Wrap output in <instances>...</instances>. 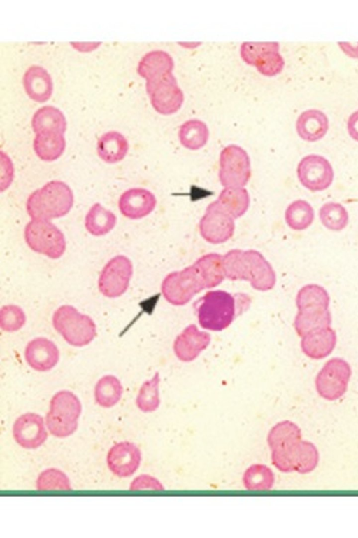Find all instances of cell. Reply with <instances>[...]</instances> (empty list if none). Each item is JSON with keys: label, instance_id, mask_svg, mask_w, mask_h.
<instances>
[{"label": "cell", "instance_id": "cell-41", "mask_svg": "<svg viewBox=\"0 0 358 538\" xmlns=\"http://www.w3.org/2000/svg\"><path fill=\"white\" fill-rule=\"evenodd\" d=\"M348 132L350 136L358 142V110L354 111L348 118L347 122Z\"/></svg>", "mask_w": 358, "mask_h": 538}, {"label": "cell", "instance_id": "cell-1", "mask_svg": "<svg viewBox=\"0 0 358 538\" xmlns=\"http://www.w3.org/2000/svg\"><path fill=\"white\" fill-rule=\"evenodd\" d=\"M225 276L230 280H246L261 289H271L275 282L271 265L257 251L232 249L222 256Z\"/></svg>", "mask_w": 358, "mask_h": 538}, {"label": "cell", "instance_id": "cell-9", "mask_svg": "<svg viewBox=\"0 0 358 538\" xmlns=\"http://www.w3.org/2000/svg\"><path fill=\"white\" fill-rule=\"evenodd\" d=\"M351 375V367L343 359L334 357L328 360L315 378L318 394L328 401L340 399L347 391Z\"/></svg>", "mask_w": 358, "mask_h": 538}, {"label": "cell", "instance_id": "cell-28", "mask_svg": "<svg viewBox=\"0 0 358 538\" xmlns=\"http://www.w3.org/2000/svg\"><path fill=\"white\" fill-rule=\"evenodd\" d=\"M33 146L39 158L45 161H53L64 153L66 141L63 134L38 133L34 139Z\"/></svg>", "mask_w": 358, "mask_h": 538}, {"label": "cell", "instance_id": "cell-16", "mask_svg": "<svg viewBox=\"0 0 358 538\" xmlns=\"http://www.w3.org/2000/svg\"><path fill=\"white\" fill-rule=\"evenodd\" d=\"M206 286V281L195 264L182 271L169 274L162 284L164 296L171 300L174 295H191Z\"/></svg>", "mask_w": 358, "mask_h": 538}, {"label": "cell", "instance_id": "cell-22", "mask_svg": "<svg viewBox=\"0 0 358 538\" xmlns=\"http://www.w3.org/2000/svg\"><path fill=\"white\" fill-rule=\"evenodd\" d=\"M329 128V120L322 111L315 109L303 111L296 122L299 136L305 141L315 142L322 139Z\"/></svg>", "mask_w": 358, "mask_h": 538}, {"label": "cell", "instance_id": "cell-39", "mask_svg": "<svg viewBox=\"0 0 358 538\" xmlns=\"http://www.w3.org/2000/svg\"><path fill=\"white\" fill-rule=\"evenodd\" d=\"M26 322V315L18 305H7L0 310V327L6 332L20 330Z\"/></svg>", "mask_w": 358, "mask_h": 538}, {"label": "cell", "instance_id": "cell-33", "mask_svg": "<svg viewBox=\"0 0 358 538\" xmlns=\"http://www.w3.org/2000/svg\"><path fill=\"white\" fill-rule=\"evenodd\" d=\"M315 212L311 205L303 200H296L290 203L285 212L287 226L294 230H303L313 222Z\"/></svg>", "mask_w": 358, "mask_h": 538}, {"label": "cell", "instance_id": "cell-3", "mask_svg": "<svg viewBox=\"0 0 358 538\" xmlns=\"http://www.w3.org/2000/svg\"><path fill=\"white\" fill-rule=\"evenodd\" d=\"M73 205V194L70 187L62 181L48 182L31 193L26 208L31 219L48 220L69 213Z\"/></svg>", "mask_w": 358, "mask_h": 538}, {"label": "cell", "instance_id": "cell-37", "mask_svg": "<svg viewBox=\"0 0 358 538\" xmlns=\"http://www.w3.org/2000/svg\"><path fill=\"white\" fill-rule=\"evenodd\" d=\"M159 375L156 373L152 379L141 385L136 399V404L141 411L152 412L159 407Z\"/></svg>", "mask_w": 358, "mask_h": 538}, {"label": "cell", "instance_id": "cell-32", "mask_svg": "<svg viewBox=\"0 0 358 538\" xmlns=\"http://www.w3.org/2000/svg\"><path fill=\"white\" fill-rule=\"evenodd\" d=\"M320 455L317 447L306 440H301L294 448L292 461L294 471L308 474L313 471L319 463Z\"/></svg>", "mask_w": 358, "mask_h": 538}, {"label": "cell", "instance_id": "cell-5", "mask_svg": "<svg viewBox=\"0 0 358 538\" xmlns=\"http://www.w3.org/2000/svg\"><path fill=\"white\" fill-rule=\"evenodd\" d=\"M52 325L69 345L75 347L90 344L96 336L93 319L69 305H62L55 311Z\"/></svg>", "mask_w": 358, "mask_h": 538}, {"label": "cell", "instance_id": "cell-18", "mask_svg": "<svg viewBox=\"0 0 358 538\" xmlns=\"http://www.w3.org/2000/svg\"><path fill=\"white\" fill-rule=\"evenodd\" d=\"M156 204L155 195L143 188L128 189L118 200L120 212L130 219H140L148 216L154 210Z\"/></svg>", "mask_w": 358, "mask_h": 538}, {"label": "cell", "instance_id": "cell-31", "mask_svg": "<svg viewBox=\"0 0 358 538\" xmlns=\"http://www.w3.org/2000/svg\"><path fill=\"white\" fill-rule=\"evenodd\" d=\"M178 136L184 147L197 150L206 144L209 137V130L204 122L196 118L190 119L180 126Z\"/></svg>", "mask_w": 358, "mask_h": 538}, {"label": "cell", "instance_id": "cell-36", "mask_svg": "<svg viewBox=\"0 0 358 538\" xmlns=\"http://www.w3.org/2000/svg\"><path fill=\"white\" fill-rule=\"evenodd\" d=\"M195 264L199 268L206 287H214L223 280L225 275L222 256L215 253L208 254L198 259Z\"/></svg>", "mask_w": 358, "mask_h": 538}, {"label": "cell", "instance_id": "cell-40", "mask_svg": "<svg viewBox=\"0 0 358 538\" xmlns=\"http://www.w3.org/2000/svg\"><path fill=\"white\" fill-rule=\"evenodd\" d=\"M129 489L131 490H164V486L155 477L148 474H141L136 477L130 483Z\"/></svg>", "mask_w": 358, "mask_h": 538}, {"label": "cell", "instance_id": "cell-13", "mask_svg": "<svg viewBox=\"0 0 358 538\" xmlns=\"http://www.w3.org/2000/svg\"><path fill=\"white\" fill-rule=\"evenodd\" d=\"M296 172L301 185L313 192L327 189L334 177L330 162L317 154L304 156L297 165Z\"/></svg>", "mask_w": 358, "mask_h": 538}, {"label": "cell", "instance_id": "cell-29", "mask_svg": "<svg viewBox=\"0 0 358 538\" xmlns=\"http://www.w3.org/2000/svg\"><path fill=\"white\" fill-rule=\"evenodd\" d=\"M116 223V216L100 203L94 204L85 218V227L94 236L106 235L115 227Z\"/></svg>", "mask_w": 358, "mask_h": 538}, {"label": "cell", "instance_id": "cell-12", "mask_svg": "<svg viewBox=\"0 0 358 538\" xmlns=\"http://www.w3.org/2000/svg\"><path fill=\"white\" fill-rule=\"evenodd\" d=\"M241 55L246 63L255 66L266 76L280 73L285 64L276 41L244 42L241 46Z\"/></svg>", "mask_w": 358, "mask_h": 538}, {"label": "cell", "instance_id": "cell-21", "mask_svg": "<svg viewBox=\"0 0 358 538\" xmlns=\"http://www.w3.org/2000/svg\"><path fill=\"white\" fill-rule=\"evenodd\" d=\"M23 85L34 101L44 102L52 95L53 85L50 75L43 67L31 66L23 76Z\"/></svg>", "mask_w": 358, "mask_h": 538}, {"label": "cell", "instance_id": "cell-20", "mask_svg": "<svg viewBox=\"0 0 358 538\" xmlns=\"http://www.w3.org/2000/svg\"><path fill=\"white\" fill-rule=\"evenodd\" d=\"M336 343V334L330 326L311 331L302 338L303 352L313 359H322L329 356Z\"/></svg>", "mask_w": 358, "mask_h": 538}, {"label": "cell", "instance_id": "cell-8", "mask_svg": "<svg viewBox=\"0 0 358 538\" xmlns=\"http://www.w3.org/2000/svg\"><path fill=\"white\" fill-rule=\"evenodd\" d=\"M219 179L222 186L244 187L251 177L250 160L240 146L229 144L220 155Z\"/></svg>", "mask_w": 358, "mask_h": 538}, {"label": "cell", "instance_id": "cell-27", "mask_svg": "<svg viewBox=\"0 0 358 538\" xmlns=\"http://www.w3.org/2000/svg\"><path fill=\"white\" fill-rule=\"evenodd\" d=\"M174 62L172 57L162 50H155L147 53L138 62V74L146 80L160 74L172 71Z\"/></svg>", "mask_w": 358, "mask_h": 538}, {"label": "cell", "instance_id": "cell-25", "mask_svg": "<svg viewBox=\"0 0 358 538\" xmlns=\"http://www.w3.org/2000/svg\"><path fill=\"white\" fill-rule=\"evenodd\" d=\"M129 144L123 134L117 131L104 133L98 140L97 153L107 163L121 161L127 153Z\"/></svg>", "mask_w": 358, "mask_h": 538}, {"label": "cell", "instance_id": "cell-26", "mask_svg": "<svg viewBox=\"0 0 358 538\" xmlns=\"http://www.w3.org/2000/svg\"><path fill=\"white\" fill-rule=\"evenodd\" d=\"M234 219L242 216L250 205V196L244 187L224 188L215 200Z\"/></svg>", "mask_w": 358, "mask_h": 538}, {"label": "cell", "instance_id": "cell-14", "mask_svg": "<svg viewBox=\"0 0 358 538\" xmlns=\"http://www.w3.org/2000/svg\"><path fill=\"white\" fill-rule=\"evenodd\" d=\"M234 220L216 201H214L208 205L205 214L199 221L200 235L209 243H224L234 233Z\"/></svg>", "mask_w": 358, "mask_h": 538}, {"label": "cell", "instance_id": "cell-24", "mask_svg": "<svg viewBox=\"0 0 358 538\" xmlns=\"http://www.w3.org/2000/svg\"><path fill=\"white\" fill-rule=\"evenodd\" d=\"M31 126L36 134L53 132L64 134L66 120L63 113L53 106H43L33 116Z\"/></svg>", "mask_w": 358, "mask_h": 538}, {"label": "cell", "instance_id": "cell-38", "mask_svg": "<svg viewBox=\"0 0 358 538\" xmlns=\"http://www.w3.org/2000/svg\"><path fill=\"white\" fill-rule=\"evenodd\" d=\"M36 488L38 490H69L71 485L65 473L58 469L48 468L38 475Z\"/></svg>", "mask_w": 358, "mask_h": 538}, {"label": "cell", "instance_id": "cell-6", "mask_svg": "<svg viewBox=\"0 0 358 538\" xmlns=\"http://www.w3.org/2000/svg\"><path fill=\"white\" fill-rule=\"evenodd\" d=\"M24 239L31 249L52 259L59 258L66 250L64 234L48 220L31 219L25 226Z\"/></svg>", "mask_w": 358, "mask_h": 538}, {"label": "cell", "instance_id": "cell-19", "mask_svg": "<svg viewBox=\"0 0 358 538\" xmlns=\"http://www.w3.org/2000/svg\"><path fill=\"white\" fill-rule=\"evenodd\" d=\"M24 357L31 368L44 372L56 366L59 359V352L52 341L46 338L38 337L27 345Z\"/></svg>", "mask_w": 358, "mask_h": 538}, {"label": "cell", "instance_id": "cell-2", "mask_svg": "<svg viewBox=\"0 0 358 538\" xmlns=\"http://www.w3.org/2000/svg\"><path fill=\"white\" fill-rule=\"evenodd\" d=\"M296 301L299 312L294 326L300 336L317 329L330 326V297L323 287L316 284L303 286L299 291Z\"/></svg>", "mask_w": 358, "mask_h": 538}, {"label": "cell", "instance_id": "cell-23", "mask_svg": "<svg viewBox=\"0 0 358 538\" xmlns=\"http://www.w3.org/2000/svg\"><path fill=\"white\" fill-rule=\"evenodd\" d=\"M299 427L290 420L276 423L267 436L268 445L271 452L287 451L301 440Z\"/></svg>", "mask_w": 358, "mask_h": 538}, {"label": "cell", "instance_id": "cell-10", "mask_svg": "<svg viewBox=\"0 0 358 538\" xmlns=\"http://www.w3.org/2000/svg\"><path fill=\"white\" fill-rule=\"evenodd\" d=\"M199 308V317L203 327L220 330L228 326L234 315V301L223 291L208 292Z\"/></svg>", "mask_w": 358, "mask_h": 538}, {"label": "cell", "instance_id": "cell-42", "mask_svg": "<svg viewBox=\"0 0 358 538\" xmlns=\"http://www.w3.org/2000/svg\"><path fill=\"white\" fill-rule=\"evenodd\" d=\"M339 46L347 55L352 57H358V43L352 45L348 42H338Z\"/></svg>", "mask_w": 358, "mask_h": 538}, {"label": "cell", "instance_id": "cell-35", "mask_svg": "<svg viewBox=\"0 0 358 538\" xmlns=\"http://www.w3.org/2000/svg\"><path fill=\"white\" fill-rule=\"evenodd\" d=\"M319 216L322 225L333 231L344 229L349 220L348 211L338 202H329L320 209Z\"/></svg>", "mask_w": 358, "mask_h": 538}, {"label": "cell", "instance_id": "cell-11", "mask_svg": "<svg viewBox=\"0 0 358 538\" xmlns=\"http://www.w3.org/2000/svg\"><path fill=\"white\" fill-rule=\"evenodd\" d=\"M132 275L131 260L124 255L115 256L108 261L100 273L99 290L106 297H119L127 290Z\"/></svg>", "mask_w": 358, "mask_h": 538}, {"label": "cell", "instance_id": "cell-30", "mask_svg": "<svg viewBox=\"0 0 358 538\" xmlns=\"http://www.w3.org/2000/svg\"><path fill=\"white\" fill-rule=\"evenodd\" d=\"M123 391V387L117 378L106 375L97 381L94 387V399L100 406L111 408L119 402Z\"/></svg>", "mask_w": 358, "mask_h": 538}, {"label": "cell", "instance_id": "cell-7", "mask_svg": "<svg viewBox=\"0 0 358 538\" xmlns=\"http://www.w3.org/2000/svg\"><path fill=\"white\" fill-rule=\"evenodd\" d=\"M146 91L153 108L159 113L171 114L182 106L184 96L172 71L146 80Z\"/></svg>", "mask_w": 358, "mask_h": 538}, {"label": "cell", "instance_id": "cell-34", "mask_svg": "<svg viewBox=\"0 0 358 538\" xmlns=\"http://www.w3.org/2000/svg\"><path fill=\"white\" fill-rule=\"evenodd\" d=\"M274 483L273 471L262 464H252L243 475V484L249 490H268L273 488Z\"/></svg>", "mask_w": 358, "mask_h": 538}, {"label": "cell", "instance_id": "cell-4", "mask_svg": "<svg viewBox=\"0 0 358 538\" xmlns=\"http://www.w3.org/2000/svg\"><path fill=\"white\" fill-rule=\"evenodd\" d=\"M81 412L82 404L76 394L69 390L59 391L50 400L45 419L46 427L55 437H68L77 429Z\"/></svg>", "mask_w": 358, "mask_h": 538}, {"label": "cell", "instance_id": "cell-15", "mask_svg": "<svg viewBox=\"0 0 358 538\" xmlns=\"http://www.w3.org/2000/svg\"><path fill=\"white\" fill-rule=\"evenodd\" d=\"M43 418L34 413H27L19 416L13 425V436L21 447L36 449L48 438Z\"/></svg>", "mask_w": 358, "mask_h": 538}, {"label": "cell", "instance_id": "cell-17", "mask_svg": "<svg viewBox=\"0 0 358 538\" xmlns=\"http://www.w3.org/2000/svg\"><path fill=\"white\" fill-rule=\"evenodd\" d=\"M141 462V452L133 443L121 441L113 445L106 456L108 467L115 475L127 478L133 475Z\"/></svg>", "mask_w": 358, "mask_h": 538}]
</instances>
